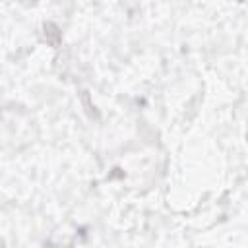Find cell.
I'll list each match as a JSON object with an SVG mask.
<instances>
[{
  "label": "cell",
  "mask_w": 248,
  "mask_h": 248,
  "mask_svg": "<svg viewBox=\"0 0 248 248\" xmlns=\"http://www.w3.org/2000/svg\"><path fill=\"white\" fill-rule=\"evenodd\" d=\"M43 39H45L48 45L56 46V45L60 43V39H62L60 29H58L54 23H45V25H43Z\"/></svg>",
  "instance_id": "1"
}]
</instances>
